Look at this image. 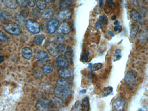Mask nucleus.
<instances>
[{
  "label": "nucleus",
  "mask_w": 148,
  "mask_h": 111,
  "mask_svg": "<svg viewBox=\"0 0 148 111\" xmlns=\"http://www.w3.org/2000/svg\"><path fill=\"white\" fill-rule=\"evenodd\" d=\"M139 28V26L138 24H135L132 26L130 31V36L131 37H136L137 36Z\"/></svg>",
  "instance_id": "nucleus-22"
},
{
  "label": "nucleus",
  "mask_w": 148,
  "mask_h": 111,
  "mask_svg": "<svg viewBox=\"0 0 148 111\" xmlns=\"http://www.w3.org/2000/svg\"><path fill=\"white\" fill-rule=\"evenodd\" d=\"M20 13H21V14L23 16V17L26 18L28 15L29 12L27 10H22Z\"/></svg>",
  "instance_id": "nucleus-40"
},
{
  "label": "nucleus",
  "mask_w": 148,
  "mask_h": 111,
  "mask_svg": "<svg viewBox=\"0 0 148 111\" xmlns=\"http://www.w3.org/2000/svg\"><path fill=\"white\" fill-rule=\"evenodd\" d=\"M32 14L34 17L37 18L40 16V12L37 9H34L33 10Z\"/></svg>",
  "instance_id": "nucleus-37"
},
{
  "label": "nucleus",
  "mask_w": 148,
  "mask_h": 111,
  "mask_svg": "<svg viewBox=\"0 0 148 111\" xmlns=\"http://www.w3.org/2000/svg\"><path fill=\"white\" fill-rule=\"evenodd\" d=\"M122 27L120 25H117L114 28V30L115 31H119L120 32L122 31Z\"/></svg>",
  "instance_id": "nucleus-41"
},
{
  "label": "nucleus",
  "mask_w": 148,
  "mask_h": 111,
  "mask_svg": "<svg viewBox=\"0 0 148 111\" xmlns=\"http://www.w3.org/2000/svg\"><path fill=\"white\" fill-rule=\"evenodd\" d=\"M35 3H36V1H27V4L29 5V6L31 7H34L35 5Z\"/></svg>",
  "instance_id": "nucleus-39"
},
{
  "label": "nucleus",
  "mask_w": 148,
  "mask_h": 111,
  "mask_svg": "<svg viewBox=\"0 0 148 111\" xmlns=\"http://www.w3.org/2000/svg\"><path fill=\"white\" fill-rule=\"evenodd\" d=\"M121 58V56L120 55H117L116 56V58L117 59H118V60H119V59H120V58Z\"/></svg>",
  "instance_id": "nucleus-48"
},
{
  "label": "nucleus",
  "mask_w": 148,
  "mask_h": 111,
  "mask_svg": "<svg viewBox=\"0 0 148 111\" xmlns=\"http://www.w3.org/2000/svg\"><path fill=\"white\" fill-rule=\"evenodd\" d=\"M57 83L59 87L68 88V87L70 86V83L68 80L66 79H64V78H61L57 79Z\"/></svg>",
  "instance_id": "nucleus-17"
},
{
  "label": "nucleus",
  "mask_w": 148,
  "mask_h": 111,
  "mask_svg": "<svg viewBox=\"0 0 148 111\" xmlns=\"http://www.w3.org/2000/svg\"><path fill=\"white\" fill-rule=\"evenodd\" d=\"M44 39H45V36L43 34L37 35L34 37V42L37 45H40L42 43Z\"/></svg>",
  "instance_id": "nucleus-24"
},
{
  "label": "nucleus",
  "mask_w": 148,
  "mask_h": 111,
  "mask_svg": "<svg viewBox=\"0 0 148 111\" xmlns=\"http://www.w3.org/2000/svg\"><path fill=\"white\" fill-rule=\"evenodd\" d=\"M53 103L49 99H42L36 105V107L39 111H47L48 108L52 107Z\"/></svg>",
  "instance_id": "nucleus-4"
},
{
  "label": "nucleus",
  "mask_w": 148,
  "mask_h": 111,
  "mask_svg": "<svg viewBox=\"0 0 148 111\" xmlns=\"http://www.w3.org/2000/svg\"><path fill=\"white\" fill-rule=\"evenodd\" d=\"M125 81L126 84L130 87H134L136 84L135 75L132 71H128L125 75Z\"/></svg>",
  "instance_id": "nucleus-6"
},
{
  "label": "nucleus",
  "mask_w": 148,
  "mask_h": 111,
  "mask_svg": "<svg viewBox=\"0 0 148 111\" xmlns=\"http://www.w3.org/2000/svg\"><path fill=\"white\" fill-rule=\"evenodd\" d=\"M90 108L89 99L88 97H86L82 100L81 109L82 111H89Z\"/></svg>",
  "instance_id": "nucleus-16"
},
{
  "label": "nucleus",
  "mask_w": 148,
  "mask_h": 111,
  "mask_svg": "<svg viewBox=\"0 0 148 111\" xmlns=\"http://www.w3.org/2000/svg\"><path fill=\"white\" fill-rule=\"evenodd\" d=\"M147 9L145 7L142 6L139 9V13L141 14L142 16H143V15H144L146 14V13H147Z\"/></svg>",
  "instance_id": "nucleus-35"
},
{
  "label": "nucleus",
  "mask_w": 148,
  "mask_h": 111,
  "mask_svg": "<svg viewBox=\"0 0 148 111\" xmlns=\"http://www.w3.org/2000/svg\"><path fill=\"white\" fill-rule=\"evenodd\" d=\"M2 2L6 6L12 9H17L18 5L17 1L14 0H4Z\"/></svg>",
  "instance_id": "nucleus-15"
},
{
  "label": "nucleus",
  "mask_w": 148,
  "mask_h": 111,
  "mask_svg": "<svg viewBox=\"0 0 148 111\" xmlns=\"http://www.w3.org/2000/svg\"><path fill=\"white\" fill-rule=\"evenodd\" d=\"M65 56L68 59V61H72L73 59V57H74V52H73V50L72 48L70 47H68L67 49H66V52Z\"/></svg>",
  "instance_id": "nucleus-23"
},
{
  "label": "nucleus",
  "mask_w": 148,
  "mask_h": 111,
  "mask_svg": "<svg viewBox=\"0 0 148 111\" xmlns=\"http://www.w3.org/2000/svg\"><path fill=\"white\" fill-rule=\"evenodd\" d=\"M3 28L7 32L13 35H20L22 31L20 26L16 23H5L3 24Z\"/></svg>",
  "instance_id": "nucleus-1"
},
{
  "label": "nucleus",
  "mask_w": 148,
  "mask_h": 111,
  "mask_svg": "<svg viewBox=\"0 0 148 111\" xmlns=\"http://www.w3.org/2000/svg\"><path fill=\"white\" fill-rule=\"evenodd\" d=\"M7 41V37L1 30H0V41L6 42Z\"/></svg>",
  "instance_id": "nucleus-32"
},
{
  "label": "nucleus",
  "mask_w": 148,
  "mask_h": 111,
  "mask_svg": "<svg viewBox=\"0 0 148 111\" xmlns=\"http://www.w3.org/2000/svg\"><path fill=\"white\" fill-rule=\"evenodd\" d=\"M43 72L46 74L51 73L53 71V68L49 64H46L43 68Z\"/></svg>",
  "instance_id": "nucleus-28"
},
{
  "label": "nucleus",
  "mask_w": 148,
  "mask_h": 111,
  "mask_svg": "<svg viewBox=\"0 0 148 111\" xmlns=\"http://www.w3.org/2000/svg\"><path fill=\"white\" fill-rule=\"evenodd\" d=\"M73 2L72 1H62L60 2V7L62 9H67L68 7L72 5Z\"/></svg>",
  "instance_id": "nucleus-25"
},
{
  "label": "nucleus",
  "mask_w": 148,
  "mask_h": 111,
  "mask_svg": "<svg viewBox=\"0 0 148 111\" xmlns=\"http://www.w3.org/2000/svg\"><path fill=\"white\" fill-rule=\"evenodd\" d=\"M55 96L62 101L66 100L70 94V91L68 88L57 86L54 90Z\"/></svg>",
  "instance_id": "nucleus-2"
},
{
  "label": "nucleus",
  "mask_w": 148,
  "mask_h": 111,
  "mask_svg": "<svg viewBox=\"0 0 148 111\" xmlns=\"http://www.w3.org/2000/svg\"><path fill=\"white\" fill-rule=\"evenodd\" d=\"M57 66L62 68H66L69 66V61L64 55H60L56 59Z\"/></svg>",
  "instance_id": "nucleus-7"
},
{
  "label": "nucleus",
  "mask_w": 148,
  "mask_h": 111,
  "mask_svg": "<svg viewBox=\"0 0 148 111\" xmlns=\"http://www.w3.org/2000/svg\"><path fill=\"white\" fill-rule=\"evenodd\" d=\"M107 18L105 16H101L99 19L98 20L96 23L95 25V28L99 30L102 28L103 25L107 20Z\"/></svg>",
  "instance_id": "nucleus-19"
},
{
  "label": "nucleus",
  "mask_w": 148,
  "mask_h": 111,
  "mask_svg": "<svg viewBox=\"0 0 148 111\" xmlns=\"http://www.w3.org/2000/svg\"><path fill=\"white\" fill-rule=\"evenodd\" d=\"M58 74L62 78L66 79H70L72 76V73L71 71L66 68H62L59 70Z\"/></svg>",
  "instance_id": "nucleus-12"
},
{
  "label": "nucleus",
  "mask_w": 148,
  "mask_h": 111,
  "mask_svg": "<svg viewBox=\"0 0 148 111\" xmlns=\"http://www.w3.org/2000/svg\"><path fill=\"white\" fill-rule=\"evenodd\" d=\"M37 57L38 60L41 61H46L48 59V54L44 51L39 52L37 53Z\"/></svg>",
  "instance_id": "nucleus-21"
},
{
  "label": "nucleus",
  "mask_w": 148,
  "mask_h": 111,
  "mask_svg": "<svg viewBox=\"0 0 148 111\" xmlns=\"http://www.w3.org/2000/svg\"><path fill=\"white\" fill-rule=\"evenodd\" d=\"M148 39V33L147 30H143L141 31L139 37V41L142 43H145Z\"/></svg>",
  "instance_id": "nucleus-20"
},
{
  "label": "nucleus",
  "mask_w": 148,
  "mask_h": 111,
  "mask_svg": "<svg viewBox=\"0 0 148 111\" xmlns=\"http://www.w3.org/2000/svg\"><path fill=\"white\" fill-rule=\"evenodd\" d=\"M4 61V56H0V63H2Z\"/></svg>",
  "instance_id": "nucleus-43"
},
{
  "label": "nucleus",
  "mask_w": 148,
  "mask_h": 111,
  "mask_svg": "<svg viewBox=\"0 0 148 111\" xmlns=\"http://www.w3.org/2000/svg\"><path fill=\"white\" fill-rule=\"evenodd\" d=\"M108 33L109 34L110 36H111V37H113L115 36V34H114V33H113L112 31H109Z\"/></svg>",
  "instance_id": "nucleus-42"
},
{
  "label": "nucleus",
  "mask_w": 148,
  "mask_h": 111,
  "mask_svg": "<svg viewBox=\"0 0 148 111\" xmlns=\"http://www.w3.org/2000/svg\"><path fill=\"white\" fill-rule=\"evenodd\" d=\"M71 28L68 23L63 22L60 24L57 30V33L61 34H66L70 33Z\"/></svg>",
  "instance_id": "nucleus-10"
},
{
  "label": "nucleus",
  "mask_w": 148,
  "mask_h": 111,
  "mask_svg": "<svg viewBox=\"0 0 148 111\" xmlns=\"http://www.w3.org/2000/svg\"><path fill=\"white\" fill-rule=\"evenodd\" d=\"M89 53L88 51H86L83 53L81 60L84 62H87L88 61V56Z\"/></svg>",
  "instance_id": "nucleus-29"
},
{
  "label": "nucleus",
  "mask_w": 148,
  "mask_h": 111,
  "mask_svg": "<svg viewBox=\"0 0 148 111\" xmlns=\"http://www.w3.org/2000/svg\"><path fill=\"white\" fill-rule=\"evenodd\" d=\"M37 6L38 8L40 10H43L46 8V3L45 1H39L37 2Z\"/></svg>",
  "instance_id": "nucleus-27"
},
{
  "label": "nucleus",
  "mask_w": 148,
  "mask_h": 111,
  "mask_svg": "<svg viewBox=\"0 0 148 111\" xmlns=\"http://www.w3.org/2000/svg\"><path fill=\"white\" fill-rule=\"evenodd\" d=\"M47 111H56V110H48Z\"/></svg>",
  "instance_id": "nucleus-52"
},
{
  "label": "nucleus",
  "mask_w": 148,
  "mask_h": 111,
  "mask_svg": "<svg viewBox=\"0 0 148 111\" xmlns=\"http://www.w3.org/2000/svg\"><path fill=\"white\" fill-rule=\"evenodd\" d=\"M7 17L5 12L2 11L0 10V20L1 21H4L7 19Z\"/></svg>",
  "instance_id": "nucleus-34"
},
{
  "label": "nucleus",
  "mask_w": 148,
  "mask_h": 111,
  "mask_svg": "<svg viewBox=\"0 0 148 111\" xmlns=\"http://www.w3.org/2000/svg\"><path fill=\"white\" fill-rule=\"evenodd\" d=\"M57 49L59 53L64 52L66 50L65 45L63 44H59L57 46Z\"/></svg>",
  "instance_id": "nucleus-30"
},
{
  "label": "nucleus",
  "mask_w": 148,
  "mask_h": 111,
  "mask_svg": "<svg viewBox=\"0 0 148 111\" xmlns=\"http://www.w3.org/2000/svg\"><path fill=\"white\" fill-rule=\"evenodd\" d=\"M26 26L28 30L34 34L38 33L41 30L40 24L37 21L32 19H29L27 20Z\"/></svg>",
  "instance_id": "nucleus-3"
},
{
  "label": "nucleus",
  "mask_w": 148,
  "mask_h": 111,
  "mask_svg": "<svg viewBox=\"0 0 148 111\" xmlns=\"http://www.w3.org/2000/svg\"><path fill=\"white\" fill-rule=\"evenodd\" d=\"M72 14V11L70 9H62L58 13V18L62 20H68L71 18Z\"/></svg>",
  "instance_id": "nucleus-9"
},
{
  "label": "nucleus",
  "mask_w": 148,
  "mask_h": 111,
  "mask_svg": "<svg viewBox=\"0 0 148 111\" xmlns=\"http://www.w3.org/2000/svg\"><path fill=\"white\" fill-rule=\"evenodd\" d=\"M106 4L109 7H110L112 9H115L116 6L113 1H106Z\"/></svg>",
  "instance_id": "nucleus-33"
},
{
  "label": "nucleus",
  "mask_w": 148,
  "mask_h": 111,
  "mask_svg": "<svg viewBox=\"0 0 148 111\" xmlns=\"http://www.w3.org/2000/svg\"><path fill=\"white\" fill-rule=\"evenodd\" d=\"M53 14V11L52 9L48 8L42 13L41 16L43 18L45 19H49L52 17Z\"/></svg>",
  "instance_id": "nucleus-18"
},
{
  "label": "nucleus",
  "mask_w": 148,
  "mask_h": 111,
  "mask_svg": "<svg viewBox=\"0 0 148 111\" xmlns=\"http://www.w3.org/2000/svg\"><path fill=\"white\" fill-rule=\"evenodd\" d=\"M17 2H18V5L23 7H26L27 5H28L27 1H22V0L21 1L20 0V1H17Z\"/></svg>",
  "instance_id": "nucleus-36"
},
{
  "label": "nucleus",
  "mask_w": 148,
  "mask_h": 111,
  "mask_svg": "<svg viewBox=\"0 0 148 111\" xmlns=\"http://www.w3.org/2000/svg\"><path fill=\"white\" fill-rule=\"evenodd\" d=\"M119 22L118 20H116V21H115V22H114V24L117 26V25H118V24H119Z\"/></svg>",
  "instance_id": "nucleus-47"
},
{
  "label": "nucleus",
  "mask_w": 148,
  "mask_h": 111,
  "mask_svg": "<svg viewBox=\"0 0 148 111\" xmlns=\"http://www.w3.org/2000/svg\"><path fill=\"white\" fill-rule=\"evenodd\" d=\"M139 111H144V110L142 109H140L139 110Z\"/></svg>",
  "instance_id": "nucleus-51"
},
{
  "label": "nucleus",
  "mask_w": 148,
  "mask_h": 111,
  "mask_svg": "<svg viewBox=\"0 0 148 111\" xmlns=\"http://www.w3.org/2000/svg\"><path fill=\"white\" fill-rule=\"evenodd\" d=\"M47 51L49 52L51 55L52 56H56L59 54L58 50L57 49V46H56L52 43H50L47 45Z\"/></svg>",
  "instance_id": "nucleus-13"
},
{
  "label": "nucleus",
  "mask_w": 148,
  "mask_h": 111,
  "mask_svg": "<svg viewBox=\"0 0 148 111\" xmlns=\"http://www.w3.org/2000/svg\"><path fill=\"white\" fill-rule=\"evenodd\" d=\"M103 1H100L99 2V7H101L102 5L103 4Z\"/></svg>",
  "instance_id": "nucleus-46"
},
{
  "label": "nucleus",
  "mask_w": 148,
  "mask_h": 111,
  "mask_svg": "<svg viewBox=\"0 0 148 111\" xmlns=\"http://www.w3.org/2000/svg\"><path fill=\"white\" fill-rule=\"evenodd\" d=\"M113 91V88L112 86H108L104 89L103 92V96L107 97L111 94Z\"/></svg>",
  "instance_id": "nucleus-26"
},
{
  "label": "nucleus",
  "mask_w": 148,
  "mask_h": 111,
  "mask_svg": "<svg viewBox=\"0 0 148 111\" xmlns=\"http://www.w3.org/2000/svg\"><path fill=\"white\" fill-rule=\"evenodd\" d=\"M131 16L133 20L136 21L140 24H143L144 23V19L143 18V16L137 11L135 10H132L131 12Z\"/></svg>",
  "instance_id": "nucleus-11"
},
{
  "label": "nucleus",
  "mask_w": 148,
  "mask_h": 111,
  "mask_svg": "<svg viewBox=\"0 0 148 111\" xmlns=\"http://www.w3.org/2000/svg\"><path fill=\"white\" fill-rule=\"evenodd\" d=\"M86 92H87V90L85 89H83V90H81V91L80 92V93L84 94Z\"/></svg>",
  "instance_id": "nucleus-44"
},
{
  "label": "nucleus",
  "mask_w": 148,
  "mask_h": 111,
  "mask_svg": "<svg viewBox=\"0 0 148 111\" xmlns=\"http://www.w3.org/2000/svg\"><path fill=\"white\" fill-rule=\"evenodd\" d=\"M57 40L59 42H63L64 41L65 38L63 36L59 35L57 36L56 37Z\"/></svg>",
  "instance_id": "nucleus-38"
},
{
  "label": "nucleus",
  "mask_w": 148,
  "mask_h": 111,
  "mask_svg": "<svg viewBox=\"0 0 148 111\" xmlns=\"http://www.w3.org/2000/svg\"><path fill=\"white\" fill-rule=\"evenodd\" d=\"M59 25V21L56 19L51 20L47 23V30L48 33L53 34L55 32Z\"/></svg>",
  "instance_id": "nucleus-8"
},
{
  "label": "nucleus",
  "mask_w": 148,
  "mask_h": 111,
  "mask_svg": "<svg viewBox=\"0 0 148 111\" xmlns=\"http://www.w3.org/2000/svg\"><path fill=\"white\" fill-rule=\"evenodd\" d=\"M125 105V101L121 97H117L112 103V111H123Z\"/></svg>",
  "instance_id": "nucleus-5"
},
{
  "label": "nucleus",
  "mask_w": 148,
  "mask_h": 111,
  "mask_svg": "<svg viewBox=\"0 0 148 111\" xmlns=\"http://www.w3.org/2000/svg\"><path fill=\"white\" fill-rule=\"evenodd\" d=\"M51 1H45V2H51Z\"/></svg>",
  "instance_id": "nucleus-50"
},
{
  "label": "nucleus",
  "mask_w": 148,
  "mask_h": 111,
  "mask_svg": "<svg viewBox=\"0 0 148 111\" xmlns=\"http://www.w3.org/2000/svg\"><path fill=\"white\" fill-rule=\"evenodd\" d=\"M21 53L25 59L30 60L32 56L33 51L28 47H24L22 49Z\"/></svg>",
  "instance_id": "nucleus-14"
},
{
  "label": "nucleus",
  "mask_w": 148,
  "mask_h": 111,
  "mask_svg": "<svg viewBox=\"0 0 148 111\" xmlns=\"http://www.w3.org/2000/svg\"><path fill=\"white\" fill-rule=\"evenodd\" d=\"M116 18L115 16H113L111 18V19L112 20H115L116 19Z\"/></svg>",
  "instance_id": "nucleus-49"
},
{
  "label": "nucleus",
  "mask_w": 148,
  "mask_h": 111,
  "mask_svg": "<svg viewBox=\"0 0 148 111\" xmlns=\"http://www.w3.org/2000/svg\"><path fill=\"white\" fill-rule=\"evenodd\" d=\"M102 64L101 63H95L93 65V70L94 71H97L98 70H100V69L102 67Z\"/></svg>",
  "instance_id": "nucleus-31"
},
{
  "label": "nucleus",
  "mask_w": 148,
  "mask_h": 111,
  "mask_svg": "<svg viewBox=\"0 0 148 111\" xmlns=\"http://www.w3.org/2000/svg\"><path fill=\"white\" fill-rule=\"evenodd\" d=\"M121 52V50H120V49H117V50H116L115 53H116V54H119V53H120Z\"/></svg>",
  "instance_id": "nucleus-45"
}]
</instances>
